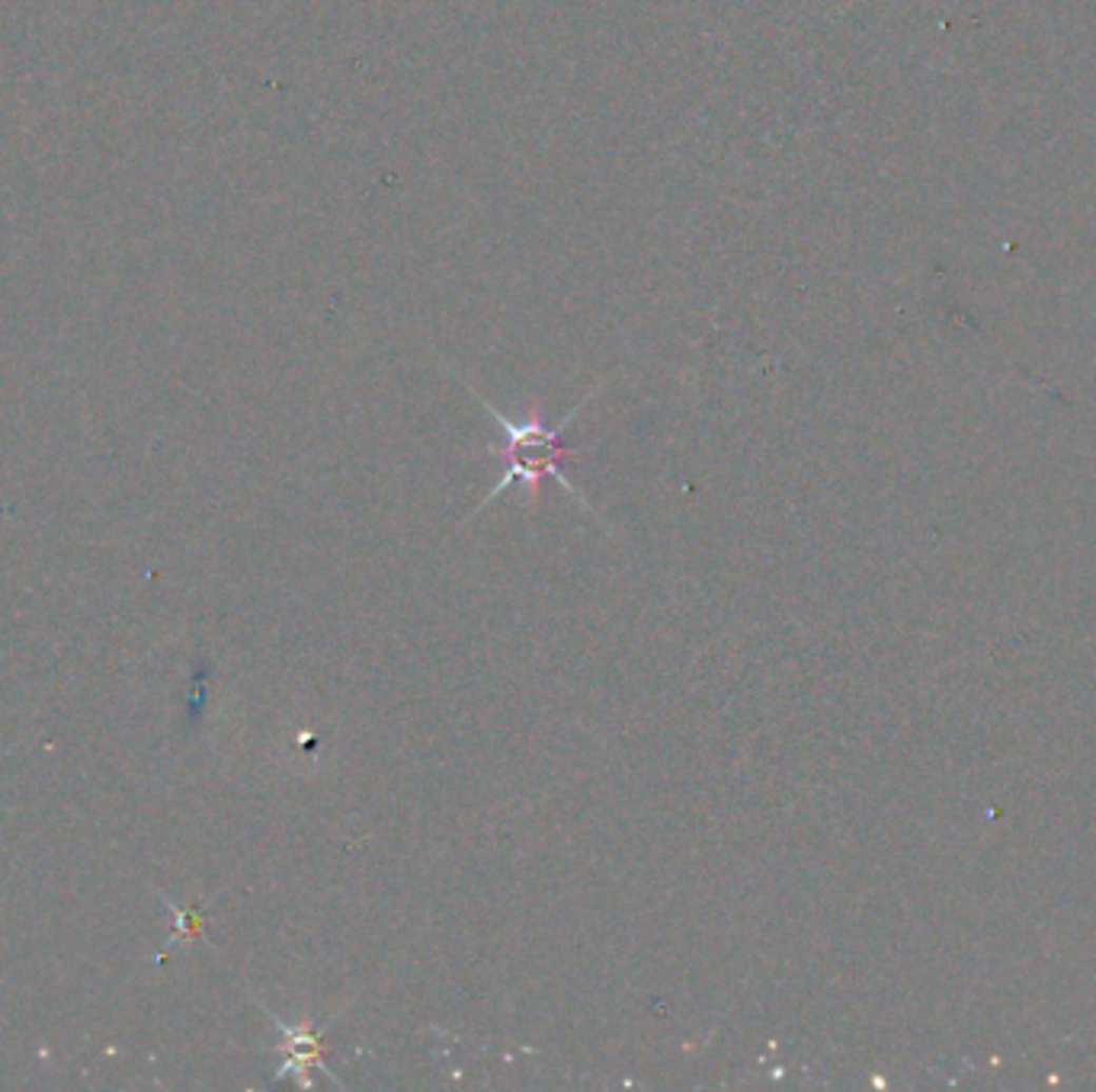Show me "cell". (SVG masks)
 I'll list each match as a JSON object with an SVG mask.
<instances>
[{
	"instance_id": "obj_2",
	"label": "cell",
	"mask_w": 1096,
	"mask_h": 1092,
	"mask_svg": "<svg viewBox=\"0 0 1096 1092\" xmlns=\"http://www.w3.org/2000/svg\"><path fill=\"white\" fill-rule=\"evenodd\" d=\"M279 1029H282V1035H286V1041H282V1051L289 1054L286 1057V1067L279 1070V1076L282 1073H298V1070H308V1067H325V1051H328V1045H325V1026H311V1022H301V1026H295V1029H289V1026H282V1022H276Z\"/></svg>"
},
{
	"instance_id": "obj_1",
	"label": "cell",
	"mask_w": 1096,
	"mask_h": 1092,
	"mask_svg": "<svg viewBox=\"0 0 1096 1092\" xmlns=\"http://www.w3.org/2000/svg\"><path fill=\"white\" fill-rule=\"evenodd\" d=\"M593 392H596V388H593ZM590 392V395H593ZM590 395L559 423V426H548L545 420H542V411L539 408H532L523 420H507L497 408H491L488 401H485V411L494 417V423L504 430V445H491V455H501V458H507V475L494 484V491L485 497V503H482V510L497 497V494H504L510 484H523V491H526V500L529 503H535L539 500V491H542V484L548 481V478H555L565 491H571L584 507H587V500H584V494L565 478V472H562V461L571 455V449L562 442V433H565V426L578 417V411L590 401Z\"/></svg>"
}]
</instances>
